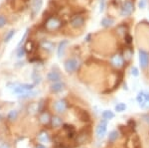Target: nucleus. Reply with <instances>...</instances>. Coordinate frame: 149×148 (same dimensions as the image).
<instances>
[{
  "label": "nucleus",
  "instance_id": "obj_16",
  "mask_svg": "<svg viewBox=\"0 0 149 148\" xmlns=\"http://www.w3.org/2000/svg\"><path fill=\"white\" fill-rule=\"evenodd\" d=\"M51 122L54 127H60V126L63 124V120H62V118L59 117V116H53L51 118Z\"/></svg>",
  "mask_w": 149,
  "mask_h": 148
},
{
  "label": "nucleus",
  "instance_id": "obj_31",
  "mask_svg": "<svg viewBox=\"0 0 149 148\" xmlns=\"http://www.w3.org/2000/svg\"><path fill=\"white\" fill-rule=\"evenodd\" d=\"M27 35H28V30H26V32L24 33V35H23V37H22V39H21V41L19 42V44H18V47H20L21 45H22V43L25 41V39L27 38Z\"/></svg>",
  "mask_w": 149,
  "mask_h": 148
},
{
  "label": "nucleus",
  "instance_id": "obj_19",
  "mask_svg": "<svg viewBox=\"0 0 149 148\" xmlns=\"http://www.w3.org/2000/svg\"><path fill=\"white\" fill-rule=\"evenodd\" d=\"M40 120L42 123H44V124H47V123H49V121L51 120V117H50V114L48 113H43L41 114L40 116Z\"/></svg>",
  "mask_w": 149,
  "mask_h": 148
},
{
  "label": "nucleus",
  "instance_id": "obj_29",
  "mask_svg": "<svg viewBox=\"0 0 149 148\" xmlns=\"http://www.w3.org/2000/svg\"><path fill=\"white\" fill-rule=\"evenodd\" d=\"M146 4H147V1H146V0H140V1H139V4H138V7L140 9H144L146 7Z\"/></svg>",
  "mask_w": 149,
  "mask_h": 148
},
{
  "label": "nucleus",
  "instance_id": "obj_17",
  "mask_svg": "<svg viewBox=\"0 0 149 148\" xmlns=\"http://www.w3.org/2000/svg\"><path fill=\"white\" fill-rule=\"evenodd\" d=\"M41 46L44 50H46L48 52H52L53 49H54V44L52 42H49V41H43Z\"/></svg>",
  "mask_w": 149,
  "mask_h": 148
},
{
  "label": "nucleus",
  "instance_id": "obj_14",
  "mask_svg": "<svg viewBox=\"0 0 149 148\" xmlns=\"http://www.w3.org/2000/svg\"><path fill=\"white\" fill-rule=\"evenodd\" d=\"M100 24H102V27L109 28L114 24V20L111 17H103L102 19V21H100Z\"/></svg>",
  "mask_w": 149,
  "mask_h": 148
},
{
  "label": "nucleus",
  "instance_id": "obj_21",
  "mask_svg": "<svg viewBox=\"0 0 149 148\" xmlns=\"http://www.w3.org/2000/svg\"><path fill=\"white\" fill-rule=\"evenodd\" d=\"M126 104H123V102H119V104H117L116 106H114V109L115 111H117V113H122V111H124L126 109Z\"/></svg>",
  "mask_w": 149,
  "mask_h": 148
},
{
  "label": "nucleus",
  "instance_id": "obj_11",
  "mask_svg": "<svg viewBox=\"0 0 149 148\" xmlns=\"http://www.w3.org/2000/svg\"><path fill=\"white\" fill-rule=\"evenodd\" d=\"M47 79L49 82H52V83H57V82H60L61 81V75H60L58 72H50L49 74L47 75Z\"/></svg>",
  "mask_w": 149,
  "mask_h": 148
},
{
  "label": "nucleus",
  "instance_id": "obj_9",
  "mask_svg": "<svg viewBox=\"0 0 149 148\" xmlns=\"http://www.w3.org/2000/svg\"><path fill=\"white\" fill-rule=\"evenodd\" d=\"M43 5V0H33L32 1V17L34 18L38 13H39L40 9L42 8Z\"/></svg>",
  "mask_w": 149,
  "mask_h": 148
},
{
  "label": "nucleus",
  "instance_id": "obj_8",
  "mask_svg": "<svg viewBox=\"0 0 149 148\" xmlns=\"http://www.w3.org/2000/svg\"><path fill=\"white\" fill-rule=\"evenodd\" d=\"M67 107H68V104H67V101H65V99H60V101L55 102V104H54L55 110L59 113H65L66 109H67Z\"/></svg>",
  "mask_w": 149,
  "mask_h": 148
},
{
  "label": "nucleus",
  "instance_id": "obj_34",
  "mask_svg": "<svg viewBox=\"0 0 149 148\" xmlns=\"http://www.w3.org/2000/svg\"><path fill=\"white\" fill-rule=\"evenodd\" d=\"M0 148H9V146L7 144H2L1 146H0Z\"/></svg>",
  "mask_w": 149,
  "mask_h": 148
},
{
  "label": "nucleus",
  "instance_id": "obj_15",
  "mask_svg": "<svg viewBox=\"0 0 149 148\" xmlns=\"http://www.w3.org/2000/svg\"><path fill=\"white\" fill-rule=\"evenodd\" d=\"M38 140L41 142V143H49L50 142V136L47 132L43 131L41 132L39 135H38Z\"/></svg>",
  "mask_w": 149,
  "mask_h": 148
},
{
  "label": "nucleus",
  "instance_id": "obj_4",
  "mask_svg": "<svg viewBox=\"0 0 149 148\" xmlns=\"http://www.w3.org/2000/svg\"><path fill=\"white\" fill-rule=\"evenodd\" d=\"M62 23L61 21L59 20L58 18H55V17H51L50 19H48V21L45 24V28L50 31V32H52V31H56L59 29L60 27H61Z\"/></svg>",
  "mask_w": 149,
  "mask_h": 148
},
{
  "label": "nucleus",
  "instance_id": "obj_6",
  "mask_svg": "<svg viewBox=\"0 0 149 148\" xmlns=\"http://www.w3.org/2000/svg\"><path fill=\"white\" fill-rule=\"evenodd\" d=\"M107 120L103 119V120L100 121L98 123V125L97 126V130H95V133H97V137L98 139H102V138L104 137L105 133H107Z\"/></svg>",
  "mask_w": 149,
  "mask_h": 148
},
{
  "label": "nucleus",
  "instance_id": "obj_35",
  "mask_svg": "<svg viewBox=\"0 0 149 148\" xmlns=\"http://www.w3.org/2000/svg\"><path fill=\"white\" fill-rule=\"evenodd\" d=\"M37 148H46L44 146V145H42V144H39V145H37Z\"/></svg>",
  "mask_w": 149,
  "mask_h": 148
},
{
  "label": "nucleus",
  "instance_id": "obj_33",
  "mask_svg": "<svg viewBox=\"0 0 149 148\" xmlns=\"http://www.w3.org/2000/svg\"><path fill=\"white\" fill-rule=\"evenodd\" d=\"M131 56H132V52L129 51V50H126V51H125V57H124V58H125V60H130Z\"/></svg>",
  "mask_w": 149,
  "mask_h": 148
},
{
  "label": "nucleus",
  "instance_id": "obj_18",
  "mask_svg": "<svg viewBox=\"0 0 149 148\" xmlns=\"http://www.w3.org/2000/svg\"><path fill=\"white\" fill-rule=\"evenodd\" d=\"M102 115V118L105 119V120H110V119H112L114 117V113H113V111H111V110H104Z\"/></svg>",
  "mask_w": 149,
  "mask_h": 148
},
{
  "label": "nucleus",
  "instance_id": "obj_20",
  "mask_svg": "<svg viewBox=\"0 0 149 148\" xmlns=\"http://www.w3.org/2000/svg\"><path fill=\"white\" fill-rule=\"evenodd\" d=\"M37 92H32V90H28V92H24V94L19 95V97H22V99H29V97H33L37 94Z\"/></svg>",
  "mask_w": 149,
  "mask_h": 148
},
{
  "label": "nucleus",
  "instance_id": "obj_2",
  "mask_svg": "<svg viewBox=\"0 0 149 148\" xmlns=\"http://www.w3.org/2000/svg\"><path fill=\"white\" fill-rule=\"evenodd\" d=\"M79 67H80V61L76 58L68 59L64 64V68L67 73H74V71L78 70Z\"/></svg>",
  "mask_w": 149,
  "mask_h": 148
},
{
  "label": "nucleus",
  "instance_id": "obj_12",
  "mask_svg": "<svg viewBox=\"0 0 149 148\" xmlns=\"http://www.w3.org/2000/svg\"><path fill=\"white\" fill-rule=\"evenodd\" d=\"M69 44V42L67 40H63L61 43L59 44V47H58L57 50V54H58V58H62L65 54V50H66L67 45Z\"/></svg>",
  "mask_w": 149,
  "mask_h": 148
},
{
  "label": "nucleus",
  "instance_id": "obj_26",
  "mask_svg": "<svg viewBox=\"0 0 149 148\" xmlns=\"http://www.w3.org/2000/svg\"><path fill=\"white\" fill-rule=\"evenodd\" d=\"M131 75L133 76V77H138L139 76V70L136 67H132L131 68Z\"/></svg>",
  "mask_w": 149,
  "mask_h": 148
},
{
  "label": "nucleus",
  "instance_id": "obj_3",
  "mask_svg": "<svg viewBox=\"0 0 149 148\" xmlns=\"http://www.w3.org/2000/svg\"><path fill=\"white\" fill-rule=\"evenodd\" d=\"M138 60H139V65L142 70H145L149 66V54L144 50H139L138 51Z\"/></svg>",
  "mask_w": 149,
  "mask_h": 148
},
{
  "label": "nucleus",
  "instance_id": "obj_10",
  "mask_svg": "<svg viewBox=\"0 0 149 148\" xmlns=\"http://www.w3.org/2000/svg\"><path fill=\"white\" fill-rule=\"evenodd\" d=\"M84 23H85V19L81 17V16H74L71 20V25H72V27H74V28L83 27Z\"/></svg>",
  "mask_w": 149,
  "mask_h": 148
},
{
  "label": "nucleus",
  "instance_id": "obj_22",
  "mask_svg": "<svg viewBox=\"0 0 149 148\" xmlns=\"http://www.w3.org/2000/svg\"><path fill=\"white\" fill-rule=\"evenodd\" d=\"M118 138V132H117L116 130H113V131H111V132L109 133V141L110 142H113L115 141V140Z\"/></svg>",
  "mask_w": 149,
  "mask_h": 148
},
{
  "label": "nucleus",
  "instance_id": "obj_5",
  "mask_svg": "<svg viewBox=\"0 0 149 148\" xmlns=\"http://www.w3.org/2000/svg\"><path fill=\"white\" fill-rule=\"evenodd\" d=\"M136 101L139 104V106L141 108H145L146 106L149 104V94L145 92H138L137 97H136Z\"/></svg>",
  "mask_w": 149,
  "mask_h": 148
},
{
  "label": "nucleus",
  "instance_id": "obj_1",
  "mask_svg": "<svg viewBox=\"0 0 149 148\" xmlns=\"http://www.w3.org/2000/svg\"><path fill=\"white\" fill-rule=\"evenodd\" d=\"M135 10L134 8V3L131 0H124L120 8V16L122 17H127L130 16Z\"/></svg>",
  "mask_w": 149,
  "mask_h": 148
},
{
  "label": "nucleus",
  "instance_id": "obj_28",
  "mask_svg": "<svg viewBox=\"0 0 149 148\" xmlns=\"http://www.w3.org/2000/svg\"><path fill=\"white\" fill-rule=\"evenodd\" d=\"M33 43L32 42H27V44H26V47H25V50L27 52H32L33 50Z\"/></svg>",
  "mask_w": 149,
  "mask_h": 148
},
{
  "label": "nucleus",
  "instance_id": "obj_23",
  "mask_svg": "<svg viewBox=\"0 0 149 148\" xmlns=\"http://www.w3.org/2000/svg\"><path fill=\"white\" fill-rule=\"evenodd\" d=\"M17 115H18V113L16 110H11L10 113H8V119L10 120H14V119L17 118Z\"/></svg>",
  "mask_w": 149,
  "mask_h": 148
},
{
  "label": "nucleus",
  "instance_id": "obj_24",
  "mask_svg": "<svg viewBox=\"0 0 149 148\" xmlns=\"http://www.w3.org/2000/svg\"><path fill=\"white\" fill-rule=\"evenodd\" d=\"M14 34H15V31H14V30H11L10 32H9L8 34H7V35L5 36V38H4V42L7 43V42L10 41V40L12 39V37L14 36Z\"/></svg>",
  "mask_w": 149,
  "mask_h": 148
},
{
  "label": "nucleus",
  "instance_id": "obj_25",
  "mask_svg": "<svg viewBox=\"0 0 149 148\" xmlns=\"http://www.w3.org/2000/svg\"><path fill=\"white\" fill-rule=\"evenodd\" d=\"M25 52H26L25 47L19 48V50H18V53H17V57H18V58H22V57L24 56V55H25Z\"/></svg>",
  "mask_w": 149,
  "mask_h": 148
},
{
  "label": "nucleus",
  "instance_id": "obj_30",
  "mask_svg": "<svg viewBox=\"0 0 149 148\" xmlns=\"http://www.w3.org/2000/svg\"><path fill=\"white\" fill-rule=\"evenodd\" d=\"M125 42L127 43V44H131L132 43V37L128 34V33H126L125 34Z\"/></svg>",
  "mask_w": 149,
  "mask_h": 148
},
{
  "label": "nucleus",
  "instance_id": "obj_7",
  "mask_svg": "<svg viewBox=\"0 0 149 148\" xmlns=\"http://www.w3.org/2000/svg\"><path fill=\"white\" fill-rule=\"evenodd\" d=\"M110 64L111 66H113L116 69H120L121 67H123L124 65V59L121 55L119 54H115L110 58Z\"/></svg>",
  "mask_w": 149,
  "mask_h": 148
},
{
  "label": "nucleus",
  "instance_id": "obj_27",
  "mask_svg": "<svg viewBox=\"0 0 149 148\" xmlns=\"http://www.w3.org/2000/svg\"><path fill=\"white\" fill-rule=\"evenodd\" d=\"M105 2H107V0H100V13L104 11V8H105Z\"/></svg>",
  "mask_w": 149,
  "mask_h": 148
},
{
  "label": "nucleus",
  "instance_id": "obj_32",
  "mask_svg": "<svg viewBox=\"0 0 149 148\" xmlns=\"http://www.w3.org/2000/svg\"><path fill=\"white\" fill-rule=\"evenodd\" d=\"M6 23V19L4 16H0V28H2Z\"/></svg>",
  "mask_w": 149,
  "mask_h": 148
},
{
  "label": "nucleus",
  "instance_id": "obj_13",
  "mask_svg": "<svg viewBox=\"0 0 149 148\" xmlns=\"http://www.w3.org/2000/svg\"><path fill=\"white\" fill-rule=\"evenodd\" d=\"M64 89H65V83L61 82L53 83V85H51V90L53 92H60Z\"/></svg>",
  "mask_w": 149,
  "mask_h": 148
}]
</instances>
